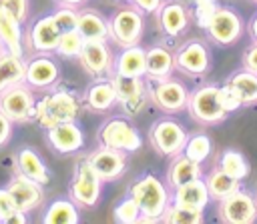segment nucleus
Listing matches in <instances>:
<instances>
[{
	"mask_svg": "<svg viewBox=\"0 0 257 224\" xmlns=\"http://www.w3.org/2000/svg\"><path fill=\"white\" fill-rule=\"evenodd\" d=\"M128 194L141 208V222H161L165 208L171 202V192L167 184L155 174H143L128 186Z\"/></svg>",
	"mask_w": 257,
	"mask_h": 224,
	"instance_id": "1",
	"label": "nucleus"
},
{
	"mask_svg": "<svg viewBox=\"0 0 257 224\" xmlns=\"http://www.w3.org/2000/svg\"><path fill=\"white\" fill-rule=\"evenodd\" d=\"M78 114H80L78 96L66 88H54L36 100L34 122H38L40 128H50L60 122L76 120Z\"/></svg>",
	"mask_w": 257,
	"mask_h": 224,
	"instance_id": "2",
	"label": "nucleus"
},
{
	"mask_svg": "<svg viewBox=\"0 0 257 224\" xmlns=\"http://www.w3.org/2000/svg\"><path fill=\"white\" fill-rule=\"evenodd\" d=\"M187 112L195 122L203 126H215L223 122L229 116V112L223 108L221 102V86L213 82H205L197 86L193 92H189Z\"/></svg>",
	"mask_w": 257,
	"mask_h": 224,
	"instance_id": "3",
	"label": "nucleus"
},
{
	"mask_svg": "<svg viewBox=\"0 0 257 224\" xmlns=\"http://www.w3.org/2000/svg\"><path fill=\"white\" fill-rule=\"evenodd\" d=\"M102 180L96 176L86 158L76 160L72 180L68 184V196L78 208H94L100 200Z\"/></svg>",
	"mask_w": 257,
	"mask_h": 224,
	"instance_id": "4",
	"label": "nucleus"
},
{
	"mask_svg": "<svg viewBox=\"0 0 257 224\" xmlns=\"http://www.w3.org/2000/svg\"><path fill=\"white\" fill-rule=\"evenodd\" d=\"M98 144L108 146V148H116L120 152H137L143 146V136L141 132L135 128V124L128 118L122 116H114L110 120H106L100 128H98Z\"/></svg>",
	"mask_w": 257,
	"mask_h": 224,
	"instance_id": "5",
	"label": "nucleus"
},
{
	"mask_svg": "<svg viewBox=\"0 0 257 224\" xmlns=\"http://www.w3.org/2000/svg\"><path fill=\"white\" fill-rule=\"evenodd\" d=\"M36 96L34 90L20 82L0 92V112L14 124H24L34 120V108H36Z\"/></svg>",
	"mask_w": 257,
	"mask_h": 224,
	"instance_id": "6",
	"label": "nucleus"
},
{
	"mask_svg": "<svg viewBox=\"0 0 257 224\" xmlns=\"http://www.w3.org/2000/svg\"><path fill=\"white\" fill-rule=\"evenodd\" d=\"M143 34H145V18L143 12L137 10L135 6L122 8L108 18V38L120 48L141 44Z\"/></svg>",
	"mask_w": 257,
	"mask_h": 224,
	"instance_id": "7",
	"label": "nucleus"
},
{
	"mask_svg": "<svg viewBox=\"0 0 257 224\" xmlns=\"http://www.w3.org/2000/svg\"><path fill=\"white\" fill-rule=\"evenodd\" d=\"M149 88V100L163 112L175 114L183 112L187 108L189 100V88L175 78H161V80H147Z\"/></svg>",
	"mask_w": 257,
	"mask_h": 224,
	"instance_id": "8",
	"label": "nucleus"
},
{
	"mask_svg": "<svg viewBox=\"0 0 257 224\" xmlns=\"http://www.w3.org/2000/svg\"><path fill=\"white\" fill-rule=\"evenodd\" d=\"M243 20L239 16L237 10L233 8H227V6H219L215 10V14L211 16L205 32L207 36L211 38L213 44L221 46V48H227L231 44H235L241 34H243Z\"/></svg>",
	"mask_w": 257,
	"mask_h": 224,
	"instance_id": "9",
	"label": "nucleus"
},
{
	"mask_svg": "<svg viewBox=\"0 0 257 224\" xmlns=\"http://www.w3.org/2000/svg\"><path fill=\"white\" fill-rule=\"evenodd\" d=\"M187 136L189 134L185 132V128L173 118L157 120L149 130V138H151L153 148L161 156H167V158H173V156L183 152Z\"/></svg>",
	"mask_w": 257,
	"mask_h": 224,
	"instance_id": "10",
	"label": "nucleus"
},
{
	"mask_svg": "<svg viewBox=\"0 0 257 224\" xmlns=\"http://www.w3.org/2000/svg\"><path fill=\"white\" fill-rule=\"evenodd\" d=\"M82 70L92 78H110L114 72V54L108 48L106 40H84V46L78 54Z\"/></svg>",
	"mask_w": 257,
	"mask_h": 224,
	"instance_id": "11",
	"label": "nucleus"
},
{
	"mask_svg": "<svg viewBox=\"0 0 257 224\" xmlns=\"http://www.w3.org/2000/svg\"><path fill=\"white\" fill-rule=\"evenodd\" d=\"M217 216L225 224H253L257 220V200L253 194L239 188L219 200Z\"/></svg>",
	"mask_w": 257,
	"mask_h": 224,
	"instance_id": "12",
	"label": "nucleus"
},
{
	"mask_svg": "<svg viewBox=\"0 0 257 224\" xmlns=\"http://www.w3.org/2000/svg\"><path fill=\"white\" fill-rule=\"evenodd\" d=\"M175 70L185 76L201 78L211 70V50L203 40L185 42L175 54Z\"/></svg>",
	"mask_w": 257,
	"mask_h": 224,
	"instance_id": "13",
	"label": "nucleus"
},
{
	"mask_svg": "<svg viewBox=\"0 0 257 224\" xmlns=\"http://www.w3.org/2000/svg\"><path fill=\"white\" fill-rule=\"evenodd\" d=\"M84 158L88 160V164L102 182H114L126 170V152H120L116 148H108L100 144Z\"/></svg>",
	"mask_w": 257,
	"mask_h": 224,
	"instance_id": "14",
	"label": "nucleus"
},
{
	"mask_svg": "<svg viewBox=\"0 0 257 224\" xmlns=\"http://www.w3.org/2000/svg\"><path fill=\"white\" fill-rule=\"evenodd\" d=\"M60 78L56 60L48 54H38L24 62V84L32 90H50Z\"/></svg>",
	"mask_w": 257,
	"mask_h": 224,
	"instance_id": "15",
	"label": "nucleus"
},
{
	"mask_svg": "<svg viewBox=\"0 0 257 224\" xmlns=\"http://www.w3.org/2000/svg\"><path fill=\"white\" fill-rule=\"evenodd\" d=\"M44 136H46V142L50 144V148L62 156L74 154L84 146V132L76 124V120L60 122L50 128H44Z\"/></svg>",
	"mask_w": 257,
	"mask_h": 224,
	"instance_id": "16",
	"label": "nucleus"
},
{
	"mask_svg": "<svg viewBox=\"0 0 257 224\" xmlns=\"http://www.w3.org/2000/svg\"><path fill=\"white\" fill-rule=\"evenodd\" d=\"M6 190L10 192L16 208L22 210V212H26V214L32 212V210H36L42 204V200H44L42 184L36 182V180H32V178H28V176H24V174H20V172H16L10 178Z\"/></svg>",
	"mask_w": 257,
	"mask_h": 224,
	"instance_id": "17",
	"label": "nucleus"
},
{
	"mask_svg": "<svg viewBox=\"0 0 257 224\" xmlns=\"http://www.w3.org/2000/svg\"><path fill=\"white\" fill-rule=\"evenodd\" d=\"M58 38H60V30L54 24L52 16L48 14V16L36 18L30 24V28L24 34V44L38 54H50L56 50Z\"/></svg>",
	"mask_w": 257,
	"mask_h": 224,
	"instance_id": "18",
	"label": "nucleus"
},
{
	"mask_svg": "<svg viewBox=\"0 0 257 224\" xmlns=\"http://www.w3.org/2000/svg\"><path fill=\"white\" fill-rule=\"evenodd\" d=\"M157 14V26L163 34L167 36H179L187 30L189 26V10L185 4L177 2V0H169L159 6V10L155 12Z\"/></svg>",
	"mask_w": 257,
	"mask_h": 224,
	"instance_id": "19",
	"label": "nucleus"
},
{
	"mask_svg": "<svg viewBox=\"0 0 257 224\" xmlns=\"http://www.w3.org/2000/svg\"><path fill=\"white\" fill-rule=\"evenodd\" d=\"M175 72V54L165 44H155L147 48L145 58V78L147 80H161L169 78Z\"/></svg>",
	"mask_w": 257,
	"mask_h": 224,
	"instance_id": "20",
	"label": "nucleus"
},
{
	"mask_svg": "<svg viewBox=\"0 0 257 224\" xmlns=\"http://www.w3.org/2000/svg\"><path fill=\"white\" fill-rule=\"evenodd\" d=\"M209 200H211V196H209V190L205 186L203 176L171 190V202L173 204L189 206V208H195V210H205Z\"/></svg>",
	"mask_w": 257,
	"mask_h": 224,
	"instance_id": "21",
	"label": "nucleus"
},
{
	"mask_svg": "<svg viewBox=\"0 0 257 224\" xmlns=\"http://www.w3.org/2000/svg\"><path fill=\"white\" fill-rule=\"evenodd\" d=\"M0 40L4 48L16 56L24 58V32H22V22L8 12L0 4Z\"/></svg>",
	"mask_w": 257,
	"mask_h": 224,
	"instance_id": "22",
	"label": "nucleus"
},
{
	"mask_svg": "<svg viewBox=\"0 0 257 224\" xmlns=\"http://www.w3.org/2000/svg\"><path fill=\"white\" fill-rule=\"evenodd\" d=\"M84 104L90 112H106L116 104V94L110 78L92 80V84L84 90Z\"/></svg>",
	"mask_w": 257,
	"mask_h": 224,
	"instance_id": "23",
	"label": "nucleus"
},
{
	"mask_svg": "<svg viewBox=\"0 0 257 224\" xmlns=\"http://www.w3.org/2000/svg\"><path fill=\"white\" fill-rule=\"evenodd\" d=\"M16 172L40 182L42 186H46L50 182V170L48 166L44 164V160L40 158V154L30 148V146H24L16 152Z\"/></svg>",
	"mask_w": 257,
	"mask_h": 224,
	"instance_id": "24",
	"label": "nucleus"
},
{
	"mask_svg": "<svg viewBox=\"0 0 257 224\" xmlns=\"http://www.w3.org/2000/svg\"><path fill=\"white\" fill-rule=\"evenodd\" d=\"M203 176V170H201V164L191 160L189 156H185L183 152L173 156L171 162H169V168H167V182L171 188H177L181 184H187L191 180H197Z\"/></svg>",
	"mask_w": 257,
	"mask_h": 224,
	"instance_id": "25",
	"label": "nucleus"
},
{
	"mask_svg": "<svg viewBox=\"0 0 257 224\" xmlns=\"http://www.w3.org/2000/svg\"><path fill=\"white\" fill-rule=\"evenodd\" d=\"M76 30L84 40H108V20L94 8L78 10Z\"/></svg>",
	"mask_w": 257,
	"mask_h": 224,
	"instance_id": "26",
	"label": "nucleus"
},
{
	"mask_svg": "<svg viewBox=\"0 0 257 224\" xmlns=\"http://www.w3.org/2000/svg\"><path fill=\"white\" fill-rule=\"evenodd\" d=\"M145 58L147 50L141 44L126 46L114 56V72L122 76H145Z\"/></svg>",
	"mask_w": 257,
	"mask_h": 224,
	"instance_id": "27",
	"label": "nucleus"
},
{
	"mask_svg": "<svg viewBox=\"0 0 257 224\" xmlns=\"http://www.w3.org/2000/svg\"><path fill=\"white\" fill-rule=\"evenodd\" d=\"M225 86L231 88V92L237 96L241 106H253L257 104V74L241 68L239 72L231 74L225 80Z\"/></svg>",
	"mask_w": 257,
	"mask_h": 224,
	"instance_id": "28",
	"label": "nucleus"
},
{
	"mask_svg": "<svg viewBox=\"0 0 257 224\" xmlns=\"http://www.w3.org/2000/svg\"><path fill=\"white\" fill-rule=\"evenodd\" d=\"M203 180H205V186H207V190H209L211 200H215V202L227 198L229 194H233L235 190L241 188V180H237V178L225 174V172H223L221 168H217V166H215L211 172H207Z\"/></svg>",
	"mask_w": 257,
	"mask_h": 224,
	"instance_id": "29",
	"label": "nucleus"
},
{
	"mask_svg": "<svg viewBox=\"0 0 257 224\" xmlns=\"http://www.w3.org/2000/svg\"><path fill=\"white\" fill-rule=\"evenodd\" d=\"M20 82H24V58L0 50V92Z\"/></svg>",
	"mask_w": 257,
	"mask_h": 224,
	"instance_id": "30",
	"label": "nucleus"
},
{
	"mask_svg": "<svg viewBox=\"0 0 257 224\" xmlns=\"http://www.w3.org/2000/svg\"><path fill=\"white\" fill-rule=\"evenodd\" d=\"M40 220L44 224H78L80 222L78 206L72 200H66V198L54 200L46 206Z\"/></svg>",
	"mask_w": 257,
	"mask_h": 224,
	"instance_id": "31",
	"label": "nucleus"
},
{
	"mask_svg": "<svg viewBox=\"0 0 257 224\" xmlns=\"http://www.w3.org/2000/svg\"><path fill=\"white\" fill-rule=\"evenodd\" d=\"M114 94H116V104L128 102L141 94H145L147 88V78L145 76H122V74H112L110 76Z\"/></svg>",
	"mask_w": 257,
	"mask_h": 224,
	"instance_id": "32",
	"label": "nucleus"
},
{
	"mask_svg": "<svg viewBox=\"0 0 257 224\" xmlns=\"http://www.w3.org/2000/svg\"><path fill=\"white\" fill-rule=\"evenodd\" d=\"M217 168H221L225 174H229L237 180H245L251 170L247 158L239 150H233V148H227L221 152V156L217 160Z\"/></svg>",
	"mask_w": 257,
	"mask_h": 224,
	"instance_id": "33",
	"label": "nucleus"
},
{
	"mask_svg": "<svg viewBox=\"0 0 257 224\" xmlns=\"http://www.w3.org/2000/svg\"><path fill=\"white\" fill-rule=\"evenodd\" d=\"M203 220H205L203 210H195V208L173 204V202H169V206L161 216V222H167V224H201Z\"/></svg>",
	"mask_w": 257,
	"mask_h": 224,
	"instance_id": "34",
	"label": "nucleus"
},
{
	"mask_svg": "<svg viewBox=\"0 0 257 224\" xmlns=\"http://www.w3.org/2000/svg\"><path fill=\"white\" fill-rule=\"evenodd\" d=\"M211 150H213V144H211V138L207 134H193V136H187L183 154L189 156L191 160L203 164L211 156Z\"/></svg>",
	"mask_w": 257,
	"mask_h": 224,
	"instance_id": "35",
	"label": "nucleus"
},
{
	"mask_svg": "<svg viewBox=\"0 0 257 224\" xmlns=\"http://www.w3.org/2000/svg\"><path fill=\"white\" fill-rule=\"evenodd\" d=\"M82 46H84V38L80 36V32L78 30H66V32H60V38H58L54 52L62 58H78Z\"/></svg>",
	"mask_w": 257,
	"mask_h": 224,
	"instance_id": "36",
	"label": "nucleus"
},
{
	"mask_svg": "<svg viewBox=\"0 0 257 224\" xmlns=\"http://www.w3.org/2000/svg\"><path fill=\"white\" fill-rule=\"evenodd\" d=\"M139 218H141V208L131 194H126L112 210V220L118 224H139Z\"/></svg>",
	"mask_w": 257,
	"mask_h": 224,
	"instance_id": "37",
	"label": "nucleus"
},
{
	"mask_svg": "<svg viewBox=\"0 0 257 224\" xmlns=\"http://www.w3.org/2000/svg\"><path fill=\"white\" fill-rule=\"evenodd\" d=\"M217 8H219V2H217V0H193V10H191V14H193L197 26L205 30L207 24H209V20H211V16L215 14Z\"/></svg>",
	"mask_w": 257,
	"mask_h": 224,
	"instance_id": "38",
	"label": "nucleus"
},
{
	"mask_svg": "<svg viewBox=\"0 0 257 224\" xmlns=\"http://www.w3.org/2000/svg\"><path fill=\"white\" fill-rule=\"evenodd\" d=\"M50 16H52V20H54V24L58 26L60 32L76 30V22H78V10L76 8H72V6H60Z\"/></svg>",
	"mask_w": 257,
	"mask_h": 224,
	"instance_id": "39",
	"label": "nucleus"
},
{
	"mask_svg": "<svg viewBox=\"0 0 257 224\" xmlns=\"http://www.w3.org/2000/svg\"><path fill=\"white\" fill-rule=\"evenodd\" d=\"M0 4L12 12L22 24L28 20V14H30V0H0Z\"/></svg>",
	"mask_w": 257,
	"mask_h": 224,
	"instance_id": "40",
	"label": "nucleus"
},
{
	"mask_svg": "<svg viewBox=\"0 0 257 224\" xmlns=\"http://www.w3.org/2000/svg\"><path fill=\"white\" fill-rule=\"evenodd\" d=\"M149 102H151V100H149V90H147L145 94H141V96H137V98H133V100H128V102H122L120 108H122V112H124L126 116H137V114H141V112L147 108Z\"/></svg>",
	"mask_w": 257,
	"mask_h": 224,
	"instance_id": "41",
	"label": "nucleus"
},
{
	"mask_svg": "<svg viewBox=\"0 0 257 224\" xmlns=\"http://www.w3.org/2000/svg\"><path fill=\"white\" fill-rule=\"evenodd\" d=\"M16 210H18V208H16V204H14L12 196H10V192H8L6 188H0V222L6 224L8 218H10Z\"/></svg>",
	"mask_w": 257,
	"mask_h": 224,
	"instance_id": "42",
	"label": "nucleus"
},
{
	"mask_svg": "<svg viewBox=\"0 0 257 224\" xmlns=\"http://www.w3.org/2000/svg\"><path fill=\"white\" fill-rule=\"evenodd\" d=\"M221 102H223V108L231 114V112H237L239 108H243L241 106V102L237 100V96L231 92V88L229 86H225V84H221Z\"/></svg>",
	"mask_w": 257,
	"mask_h": 224,
	"instance_id": "43",
	"label": "nucleus"
},
{
	"mask_svg": "<svg viewBox=\"0 0 257 224\" xmlns=\"http://www.w3.org/2000/svg\"><path fill=\"white\" fill-rule=\"evenodd\" d=\"M241 64H243L245 70L257 74V42H253V44L243 52V56H241Z\"/></svg>",
	"mask_w": 257,
	"mask_h": 224,
	"instance_id": "44",
	"label": "nucleus"
},
{
	"mask_svg": "<svg viewBox=\"0 0 257 224\" xmlns=\"http://www.w3.org/2000/svg\"><path fill=\"white\" fill-rule=\"evenodd\" d=\"M131 4L137 10H141L143 14H155L159 10V6L163 4V0H133Z\"/></svg>",
	"mask_w": 257,
	"mask_h": 224,
	"instance_id": "45",
	"label": "nucleus"
},
{
	"mask_svg": "<svg viewBox=\"0 0 257 224\" xmlns=\"http://www.w3.org/2000/svg\"><path fill=\"white\" fill-rule=\"evenodd\" d=\"M10 138H12V122L0 112V148H4Z\"/></svg>",
	"mask_w": 257,
	"mask_h": 224,
	"instance_id": "46",
	"label": "nucleus"
},
{
	"mask_svg": "<svg viewBox=\"0 0 257 224\" xmlns=\"http://www.w3.org/2000/svg\"><path fill=\"white\" fill-rule=\"evenodd\" d=\"M249 36L253 38V42H257V12H255L253 18L249 20Z\"/></svg>",
	"mask_w": 257,
	"mask_h": 224,
	"instance_id": "47",
	"label": "nucleus"
},
{
	"mask_svg": "<svg viewBox=\"0 0 257 224\" xmlns=\"http://www.w3.org/2000/svg\"><path fill=\"white\" fill-rule=\"evenodd\" d=\"M54 2H58L60 6H72V8H76V6H80L84 0H54Z\"/></svg>",
	"mask_w": 257,
	"mask_h": 224,
	"instance_id": "48",
	"label": "nucleus"
},
{
	"mask_svg": "<svg viewBox=\"0 0 257 224\" xmlns=\"http://www.w3.org/2000/svg\"><path fill=\"white\" fill-rule=\"evenodd\" d=\"M0 50H4V44H2V40H0Z\"/></svg>",
	"mask_w": 257,
	"mask_h": 224,
	"instance_id": "49",
	"label": "nucleus"
},
{
	"mask_svg": "<svg viewBox=\"0 0 257 224\" xmlns=\"http://www.w3.org/2000/svg\"><path fill=\"white\" fill-rule=\"evenodd\" d=\"M118 2H133V0H118Z\"/></svg>",
	"mask_w": 257,
	"mask_h": 224,
	"instance_id": "50",
	"label": "nucleus"
},
{
	"mask_svg": "<svg viewBox=\"0 0 257 224\" xmlns=\"http://www.w3.org/2000/svg\"><path fill=\"white\" fill-rule=\"evenodd\" d=\"M255 200H257V190H255Z\"/></svg>",
	"mask_w": 257,
	"mask_h": 224,
	"instance_id": "51",
	"label": "nucleus"
},
{
	"mask_svg": "<svg viewBox=\"0 0 257 224\" xmlns=\"http://www.w3.org/2000/svg\"><path fill=\"white\" fill-rule=\"evenodd\" d=\"M253 2H255V4H257V0H253Z\"/></svg>",
	"mask_w": 257,
	"mask_h": 224,
	"instance_id": "52",
	"label": "nucleus"
}]
</instances>
